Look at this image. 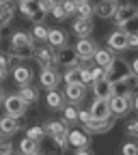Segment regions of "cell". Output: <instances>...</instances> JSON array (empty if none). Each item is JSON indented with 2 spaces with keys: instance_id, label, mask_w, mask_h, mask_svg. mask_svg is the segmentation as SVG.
Wrapping results in <instances>:
<instances>
[{
  "instance_id": "cell-1",
  "label": "cell",
  "mask_w": 138,
  "mask_h": 155,
  "mask_svg": "<svg viewBox=\"0 0 138 155\" xmlns=\"http://www.w3.org/2000/svg\"><path fill=\"white\" fill-rule=\"evenodd\" d=\"M2 106H5V112L9 116H15V119H22V116L26 114V110H28V104L17 93L15 95H7L5 101H2Z\"/></svg>"
},
{
  "instance_id": "cell-2",
  "label": "cell",
  "mask_w": 138,
  "mask_h": 155,
  "mask_svg": "<svg viewBox=\"0 0 138 155\" xmlns=\"http://www.w3.org/2000/svg\"><path fill=\"white\" fill-rule=\"evenodd\" d=\"M132 73V67L125 58H114V63L110 65V69H106V78L110 82H119L123 78H127Z\"/></svg>"
},
{
  "instance_id": "cell-3",
  "label": "cell",
  "mask_w": 138,
  "mask_h": 155,
  "mask_svg": "<svg viewBox=\"0 0 138 155\" xmlns=\"http://www.w3.org/2000/svg\"><path fill=\"white\" fill-rule=\"evenodd\" d=\"M132 108H134L132 95H112V97H110V110H112V116H125Z\"/></svg>"
},
{
  "instance_id": "cell-4",
  "label": "cell",
  "mask_w": 138,
  "mask_h": 155,
  "mask_svg": "<svg viewBox=\"0 0 138 155\" xmlns=\"http://www.w3.org/2000/svg\"><path fill=\"white\" fill-rule=\"evenodd\" d=\"M112 93L114 95H136L138 93V75L130 73L123 80L112 82Z\"/></svg>"
},
{
  "instance_id": "cell-5",
  "label": "cell",
  "mask_w": 138,
  "mask_h": 155,
  "mask_svg": "<svg viewBox=\"0 0 138 155\" xmlns=\"http://www.w3.org/2000/svg\"><path fill=\"white\" fill-rule=\"evenodd\" d=\"M134 17H138V9H136V5H132V2H127V0H123V2L116 7L114 24H116V28H121L125 22H130V19H134Z\"/></svg>"
},
{
  "instance_id": "cell-6",
  "label": "cell",
  "mask_w": 138,
  "mask_h": 155,
  "mask_svg": "<svg viewBox=\"0 0 138 155\" xmlns=\"http://www.w3.org/2000/svg\"><path fill=\"white\" fill-rule=\"evenodd\" d=\"M76 54H78V58H80L82 63H89V61H93L95 58V52L99 50L97 48V43L95 41H91V39H78V43H76Z\"/></svg>"
},
{
  "instance_id": "cell-7",
  "label": "cell",
  "mask_w": 138,
  "mask_h": 155,
  "mask_svg": "<svg viewBox=\"0 0 138 155\" xmlns=\"http://www.w3.org/2000/svg\"><path fill=\"white\" fill-rule=\"evenodd\" d=\"M108 48L112 52H125L130 50V35H125L121 28H116L108 35Z\"/></svg>"
},
{
  "instance_id": "cell-8",
  "label": "cell",
  "mask_w": 138,
  "mask_h": 155,
  "mask_svg": "<svg viewBox=\"0 0 138 155\" xmlns=\"http://www.w3.org/2000/svg\"><path fill=\"white\" fill-rule=\"evenodd\" d=\"M63 75L56 71V67H50V69H41V75H39V84L41 88H48V91H56L58 84H61Z\"/></svg>"
},
{
  "instance_id": "cell-9",
  "label": "cell",
  "mask_w": 138,
  "mask_h": 155,
  "mask_svg": "<svg viewBox=\"0 0 138 155\" xmlns=\"http://www.w3.org/2000/svg\"><path fill=\"white\" fill-rule=\"evenodd\" d=\"M89 112L93 119H99V121H108L112 119V110H110V99H95L89 106Z\"/></svg>"
},
{
  "instance_id": "cell-10",
  "label": "cell",
  "mask_w": 138,
  "mask_h": 155,
  "mask_svg": "<svg viewBox=\"0 0 138 155\" xmlns=\"http://www.w3.org/2000/svg\"><path fill=\"white\" fill-rule=\"evenodd\" d=\"M35 61L39 63V67H41V69L56 67V54H54V48H50V45H41V48H37Z\"/></svg>"
},
{
  "instance_id": "cell-11",
  "label": "cell",
  "mask_w": 138,
  "mask_h": 155,
  "mask_svg": "<svg viewBox=\"0 0 138 155\" xmlns=\"http://www.w3.org/2000/svg\"><path fill=\"white\" fill-rule=\"evenodd\" d=\"M56 65H61V67H65V69H71V67H80L82 61L78 58L76 50H71V48H63L61 52L56 54Z\"/></svg>"
},
{
  "instance_id": "cell-12",
  "label": "cell",
  "mask_w": 138,
  "mask_h": 155,
  "mask_svg": "<svg viewBox=\"0 0 138 155\" xmlns=\"http://www.w3.org/2000/svg\"><path fill=\"white\" fill-rule=\"evenodd\" d=\"M65 99L69 104H82L84 101V97H86V84L82 82H73V84H67L65 88Z\"/></svg>"
},
{
  "instance_id": "cell-13",
  "label": "cell",
  "mask_w": 138,
  "mask_h": 155,
  "mask_svg": "<svg viewBox=\"0 0 138 155\" xmlns=\"http://www.w3.org/2000/svg\"><path fill=\"white\" fill-rule=\"evenodd\" d=\"M67 140H69V147H73V149H89V144H91L89 134L82 129H69Z\"/></svg>"
},
{
  "instance_id": "cell-14",
  "label": "cell",
  "mask_w": 138,
  "mask_h": 155,
  "mask_svg": "<svg viewBox=\"0 0 138 155\" xmlns=\"http://www.w3.org/2000/svg\"><path fill=\"white\" fill-rule=\"evenodd\" d=\"M93 95H95V99H110V97L114 95V93H112V82L108 80V78L97 80V82L93 84Z\"/></svg>"
},
{
  "instance_id": "cell-15",
  "label": "cell",
  "mask_w": 138,
  "mask_h": 155,
  "mask_svg": "<svg viewBox=\"0 0 138 155\" xmlns=\"http://www.w3.org/2000/svg\"><path fill=\"white\" fill-rule=\"evenodd\" d=\"M114 52L110 50V48H99V50H97L95 52V58H93V61H95V65L97 67H102V69H110V65L114 63Z\"/></svg>"
},
{
  "instance_id": "cell-16",
  "label": "cell",
  "mask_w": 138,
  "mask_h": 155,
  "mask_svg": "<svg viewBox=\"0 0 138 155\" xmlns=\"http://www.w3.org/2000/svg\"><path fill=\"white\" fill-rule=\"evenodd\" d=\"M116 7H119V2H114V0H102L95 7V15L102 17V19H110V17H114Z\"/></svg>"
},
{
  "instance_id": "cell-17",
  "label": "cell",
  "mask_w": 138,
  "mask_h": 155,
  "mask_svg": "<svg viewBox=\"0 0 138 155\" xmlns=\"http://www.w3.org/2000/svg\"><path fill=\"white\" fill-rule=\"evenodd\" d=\"M45 134L50 136V138H58V136H69V127L63 119L58 121H48L45 123Z\"/></svg>"
},
{
  "instance_id": "cell-18",
  "label": "cell",
  "mask_w": 138,
  "mask_h": 155,
  "mask_svg": "<svg viewBox=\"0 0 138 155\" xmlns=\"http://www.w3.org/2000/svg\"><path fill=\"white\" fill-rule=\"evenodd\" d=\"M114 127V119H108V121H99V119H91L89 125H84V131L89 134H106Z\"/></svg>"
},
{
  "instance_id": "cell-19",
  "label": "cell",
  "mask_w": 138,
  "mask_h": 155,
  "mask_svg": "<svg viewBox=\"0 0 138 155\" xmlns=\"http://www.w3.org/2000/svg\"><path fill=\"white\" fill-rule=\"evenodd\" d=\"M19 127H22V121L15 119V116L5 114L2 119H0V129H2V134H5V136H13L15 131H19Z\"/></svg>"
},
{
  "instance_id": "cell-20",
  "label": "cell",
  "mask_w": 138,
  "mask_h": 155,
  "mask_svg": "<svg viewBox=\"0 0 138 155\" xmlns=\"http://www.w3.org/2000/svg\"><path fill=\"white\" fill-rule=\"evenodd\" d=\"M71 30H73V35H78L80 39L89 37V35L93 32V19H84V17H78L76 22H73V26H71Z\"/></svg>"
},
{
  "instance_id": "cell-21",
  "label": "cell",
  "mask_w": 138,
  "mask_h": 155,
  "mask_svg": "<svg viewBox=\"0 0 138 155\" xmlns=\"http://www.w3.org/2000/svg\"><path fill=\"white\" fill-rule=\"evenodd\" d=\"M13 80H15L17 86H26L32 80V71L24 65H17V67H13Z\"/></svg>"
},
{
  "instance_id": "cell-22",
  "label": "cell",
  "mask_w": 138,
  "mask_h": 155,
  "mask_svg": "<svg viewBox=\"0 0 138 155\" xmlns=\"http://www.w3.org/2000/svg\"><path fill=\"white\" fill-rule=\"evenodd\" d=\"M28 43H32V35H28V32H24V30H15V32L11 35V52L24 48V45H28Z\"/></svg>"
},
{
  "instance_id": "cell-23",
  "label": "cell",
  "mask_w": 138,
  "mask_h": 155,
  "mask_svg": "<svg viewBox=\"0 0 138 155\" xmlns=\"http://www.w3.org/2000/svg\"><path fill=\"white\" fill-rule=\"evenodd\" d=\"M45 104H48L50 110H63L65 108V95H61L58 91H48Z\"/></svg>"
},
{
  "instance_id": "cell-24",
  "label": "cell",
  "mask_w": 138,
  "mask_h": 155,
  "mask_svg": "<svg viewBox=\"0 0 138 155\" xmlns=\"http://www.w3.org/2000/svg\"><path fill=\"white\" fill-rule=\"evenodd\" d=\"M22 99L28 104V106H32V104H37L39 101V88L37 86H30V84H26V86H19V93H17Z\"/></svg>"
},
{
  "instance_id": "cell-25",
  "label": "cell",
  "mask_w": 138,
  "mask_h": 155,
  "mask_svg": "<svg viewBox=\"0 0 138 155\" xmlns=\"http://www.w3.org/2000/svg\"><path fill=\"white\" fill-rule=\"evenodd\" d=\"M48 41H50V48H58V50H63L67 48V32L65 30H50V37H48Z\"/></svg>"
},
{
  "instance_id": "cell-26",
  "label": "cell",
  "mask_w": 138,
  "mask_h": 155,
  "mask_svg": "<svg viewBox=\"0 0 138 155\" xmlns=\"http://www.w3.org/2000/svg\"><path fill=\"white\" fill-rule=\"evenodd\" d=\"M13 15H15V5L11 2V0L0 5V28L9 26V22L13 19Z\"/></svg>"
},
{
  "instance_id": "cell-27",
  "label": "cell",
  "mask_w": 138,
  "mask_h": 155,
  "mask_svg": "<svg viewBox=\"0 0 138 155\" xmlns=\"http://www.w3.org/2000/svg\"><path fill=\"white\" fill-rule=\"evenodd\" d=\"M19 153H22V155L39 153V142H37V140H32V138H24V140H19Z\"/></svg>"
},
{
  "instance_id": "cell-28",
  "label": "cell",
  "mask_w": 138,
  "mask_h": 155,
  "mask_svg": "<svg viewBox=\"0 0 138 155\" xmlns=\"http://www.w3.org/2000/svg\"><path fill=\"white\" fill-rule=\"evenodd\" d=\"M19 11H22V15H26V17L32 19L41 9H39V2H37V0H30V2H19Z\"/></svg>"
},
{
  "instance_id": "cell-29",
  "label": "cell",
  "mask_w": 138,
  "mask_h": 155,
  "mask_svg": "<svg viewBox=\"0 0 138 155\" xmlns=\"http://www.w3.org/2000/svg\"><path fill=\"white\" fill-rule=\"evenodd\" d=\"M78 114H80V110L69 104V106L63 108V121H65V123H76V121H78Z\"/></svg>"
},
{
  "instance_id": "cell-30",
  "label": "cell",
  "mask_w": 138,
  "mask_h": 155,
  "mask_svg": "<svg viewBox=\"0 0 138 155\" xmlns=\"http://www.w3.org/2000/svg\"><path fill=\"white\" fill-rule=\"evenodd\" d=\"M45 136H48V134H45V127L32 125V127H28V129H26V138H32V140H37V142H39V140H43Z\"/></svg>"
},
{
  "instance_id": "cell-31",
  "label": "cell",
  "mask_w": 138,
  "mask_h": 155,
  "mask_svg": "<svg viewBox=\"0 0 138 155\" xmlns=\"http://www.w3.org/2000/svg\"><path fill=\"white\" fill-rule=\"evenodd\" d=\"M30 35H32V39H37V41H48V37H50V30H48L43 24H35Z\"/></svg>"
},
{
  "instance_id": "cell-32",
  "label": "cell",
  "mask_w": 138,
  "mask_h": 155,
  "mask_svg": "<svg viewBox=\"0 0 138 155\" xmlns=\"http://www.w3.org/2000/svg\"><path fill=\"white\" fill-rule=\"evenodd\" d=\"M63 80L65 84H73V82H80V67H71L63 73Z\"/></svg>"
},
{
  "instance_id": "cell-33",
  "label": "cell",
  "mask_w": 138,
  "mask_h": 155,
  "mask_svg": "<svg viewBox=\"0 0 138 155\" xmlns=\"http://www.w3.org/2000/svg\"><path fill=\"white\" fill-rule=\"evenodd\" d=\"M80 82L82 84H93V69L91 65H80Z\"/></svg>"
},
{
  "instance_id": "cell-34",
  "label": "cell",
  "mask_w": 138,
  "mask_h": 155,
  "mask_svg": "<svg viewBox=\"0 0 138 155\" xmlns=\"http://www.w3.org/2000/svg\"><path fill=\"white\" fill-rule=\"evenodd\" d=\"M93 13H95V7H93L91 2H84V5H80V7H78V17L91 19V17H93Z\"/></svg>"
},
{
  "instance_id": "cell-35",
  "label": "cell",
  "mask_w": 138,
  "mask_h": 155,
  "mask_svg": "<svg viewBox=\"0 0 138 155\" xmlns=\"http://www.w3.org/2000/svg\"><path fill=\"white\" fill-rule=\"evenodd\" d=\"M121 30H123L125 35H138V17H134V19H130V22H125V24L121 26Z\"/></svg>"
},
{
  "instance_id": "cell-36",
  "label": "cell",
  "mask_w": 138,
  "mask_h": 155,
  "mask_svg": "<svg viewBox=\"0 0 138 155\" xmlns=\"http://www.w3.org/2000/svg\"><path fill=\"white\" fill-rule=\"evenodd\" d=\"M37 2H39V9H41V11L48 15V13H52V11H54V7L61 2V0H37Z\"/></svg>"
},
{
  "instance_id": "cell-37",
  "label": "cell",
  "mask_w": 138,
  "mask_h": 155,
  "mask_svg": "<svg viewBox=\"0 0 138 155\" xmlns=\"http://www.w3.org/2000/svg\"><path fill=\"white\" fill-rule=\"evenodd\" d=\"M52 15H54V19H58V22H65V19H67V13H65V9H63V2H58V5L54 7Z\"/></svg>"
},
{
  "instance_id": "cell-38",
  "label": "cell",
  "mask_w": 138,
  "mask_h": 155,
  "mask_svg": "<svg viewBox=\"0 0 138 155\" xmlns=\"http://www.w3.org/2000/svg\"><path fill=\"white\" fill-rule=\"evenodd\" d=\"M125 131H127L130 138H138V119L130 121V123H127V127H125Z\"/></svg>"
},
{
  "instance_id": "cell-39",
  "label": "cell",
  "mask_w": 138,
  "mask_h": 155,
  "mask_svg": "<svg viewBox=\"0 0 138 155\" xmlns=\"http://www.w3.org/2000/svg\"><path fill=\"white\" fill-rule=\"evenodd\" d=\"M61 2H63V9H65L67 17L73 15V13H78V5H76V2H71V0H61Z\"/></svg>"
},
{
  "instance_id": "cell-40",
  "label": "cell",
  "mask_w": 138,
  "mask_h": 155,
  "mask_svg": "<svg viewBox=\"0 0 138 155\" xmlns=\"http://www.w3.org/2000/svg\"><path fill=\"white\" fill-rule=\"evenodd\" d=\"M91 119H93V116H91L89 108H86V110H80V114H78V123H80L82 127H84V125H89V123H91Z\"/></svg>"
},
{
  "instance_id": "cell-41",
  "label": "cell",
  "mask_w": 138,
  "mask_h": 155,
  "mask_svg": "<svg viewBox=\"0 0 138 155\" xmlns=\"http://www.w3.org/2000/svg\"><path fill=\"white\" fill-rule=\"evenodd\" d=\"M11 153H13V142L5 138L0 142V155H11Z\"/></svg>"
},
{
  "instance_id": "cell-42",
  "label": "cell",
  "mask_w": 138,
  "mask_h": 155,
  "mask_svg": "<svg viewBox=\"0 0 138 155\" xmlns=\"http://www.w3.org/2000/svg\"><path fill=\"white\" fill-rule=\"evenodd\" d=\"M136 151H138V144H134V142L123 144V155H136Z\"/></svg>"
},
{
  "instance_id": "cell-43",
  "label": "cell",
  "mask_w": 138,
  "mask_h": 155,
  "mask_svg": "<svg viewBox=\"0 0 138 155\" xmlns=\"http://www.w3.org/2000/svg\"><path fill=\"white\" fill-rule=\"evenodd\" d=\"M9 63H11V56L5 54V52H0V67H9Z\"/></svg>"
},
{
  "instance_id": "cell-44",
  "label": "cell",
  "mask_w": 138,
  "mask_h": 155,
  "mask_svg": "<svg viewBox=\"0 0 138 155\" xmlns=\"http://www.w3.org/2000/svg\"><path fill=\"white\" fill-rule=\"evenodd\" d=\"M130 50H138V35H130Z\"/></svg>"
},
{
  "instance_id": "cell-45",
  "label": "cell",
  "mask_w": 138,
  "mask_h": 155,
  "mask_svg": "<svg viewBox=\"0 0 138 155\" xmlns=\"http://www.w3.org/2000/svg\"><path fill=\"white\" fill-rule=\"evenodd\" d=\"M130 67H132V73H134V75H138V58H134V61L130 63Z\"/></svg>"
},
{
  "instance_id": "cell-46",
  "label": "cell",
  "mask_w": 138,
  "mask_h": 155,
  "mask_svg": "<svg viewBox=\"0 0 138 155\" xmlns=\"http://www.w3.org/2000/svg\"><path fill=\"white\" fill-rule=\"evenodd\" d=\"M76 155H95V153H93L91 149H78V151H76Z\"/></svg>"
},
{
  "instance_id": "cell-47",
  "label": "cell",
  "mask_w": 138,
  "mask_h": 155,
  "mask_svg": "<svg viewBox=\"0 0 138 155\" xmlns=\"http://www.w3.org/2000/svg\"><path fill=\"white\" fill-rule=\"evenodd\" d=\"M7 73H9V67H0V82L7 78Z\"/></svg>"
},
{
  "instance_id": "cell-48",
  "label": "cell",
  "mask_w": 138,
  "mask_h": 155,
  "mask_svg": "<svg viewBox=\"0 0 138 155\" xmlns=\"http://www.w3.org/2000/svg\"><path fill=\"white\" fill-rule=\"evenodd\" d=\"M134 110H136V112H138V93H136V95H134Z\"/></svg>"
},
{
  "instance_id": "cell-49",
  "label": "cell",
  "mask_w": 138,
  "mask_h": 155,
  "mask_svg": "<svg viewBox=\"0 0 138 155\" xmlns=\"http://www.w3.org/2000/svg\"><path fill=\"white\" fill-rule=\"evenodd\" d=\"M5 97H7V95H5V91H2V86H0V104H2V101H5Z\"/></svg>"
},
{
  "instance_id": "cell-50",
  "label": "cell",
  "mask_w": 138,
  "mask_h": 155,
  "mask_svg": "<svg viewBox=\"0 0 138 155\" xmlns=\"http://www.w3.org/2000/svg\"><path fill=\"white\" fill-rule=\"evenodd\" d=\"M5 140V134H2V129H0V142H2Z\"/></svg>"
},
{
  "instance_id": "cell-51",
  "label": "cell",
  "mask_w": 138,
  "mask_h": 155,
  "mask_svg": "<svg viewBox=\"0 0 138 155\" xmlns=\"http://www.w3.org/2000/svg\"><path fill=\"white\" fill-rule=\"evenodd\" d=\"M19 2H30V0H19Z\"/></svg>"
},
{
  "instance_id": "cell-52",
  "label": "cell",
  "mask_w": 138,
  "mask_h": 155,
  "mask_svg": "<svg viewBox=\"0 0 138 155\" xmlns=\"http://www.w3.org/2000/svg\"><path fill=\"white\" fill-rule=\"evenodd\" d=\"M32 155H39V153H32Z\"/></svg>"
},
{
  "instance_id": "cell-53",
  "label": "cell",
  "mask_w": 138,
  "mask_h": 155,
  "mask_svg": "<svg viewBox=\"0 0 138 155\" xmlns=\"http://www.w3.org/2000/svg\"><path fill=\"white\" fill-rule=\"evenodd\" d=\"M114 2H119V0H114Z\"/></svg>"
},
{
  "instance_id": "cell-54",
  "label": "cell",
  "mask_w": 138,
  "mask_h": 155,
  "mask_svg": "<svg viewBox=\"0 0 138 155\" xmlns=\"http://www.w3.org/2000/svg\"><path fill=\"white\" fill-rule=\"evenodd\" d=\"M136 155H138V151H136Z\"/></svg>"
},
{
  "instance_id": "cell-55",
  "label": "cell",
  "mask_w": 138,
  "mask_h": 155,
  "mask_svg": "<svg viewBox=\"0 0 138 155\" xmlns=\"http://www.w3.org/2000/svg\"><path fill=\"white\" fill-rule=\"evenodd\" d=\"M11 155H15V153H11Z\"/></svg>"
},
{
  "instance_id": "cell-56",
  "label": "cell",
  "mask_w": 138,
  "mask_h": 155,
  "mask_svg": "<svg viewBox=\"0 0 138 155\" xmlns=\"http://www.w3.org/2000/svg\"><path fill=\"white\" fill-rule=\"evenodd\" d=\"M136 9H138V5H136Z\"/></svg>"
},
{
  "instance_id": "cell-57",
  "label": "cell",
  "mask_w": 138,
  "mask_h": 155,
  "mask_svg": "<svg viewBox=\"0 0 138 155\" xmlns=\"http://www.w3.org/2000/svg\"><path fill=\"white\" fill-rule=\"evenodd\" d=\"M0 30H2V28H0Z\"/></svg>"
}]
</instances>
